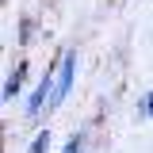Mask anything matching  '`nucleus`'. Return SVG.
I'll return each mask as SVG.
<instances>
[{"mask_svg":"<svg viewBox=\"0 0 153 153\" xmlns=\"http://www.w3.org/2000/svg\"><path fill=\"white\" fill-rule=\"evenodd\" d=\"M73 76H76V57H73V50H65L61 61H57V69H54V92H50V103L46 107H57L65 100V92L73 88Z\"/></svg>","mask_w":153,"mask_h":153,"instance_id":"nucleus-1","label":"nucleus"},{"mask_svg":"<svg viewBox=\"0 0 153 153\" xmlns=\"http://www.w3.org/2000/svg\"><path fill=\"white\" fill-rule=\"evenodd\" d=\"M50 92H54V73H46V80L35 88V96L27 100V115H38L42 111V103H50Z\"/></svg>","mask_w":153,"mask_h":153,"instance_id":"nucleus-2","label":"nucleus"},{"mask_svg":"<svg viewBox=\"0 0 153 153\" xmlns=\"http://www.w3.org/2000/svg\"><path fill=\"white\" fill-rule=\"evenodd\" d=\"M23 76H27V61H19V65H16V73L8 76V84H4V100H12V96L23 88Z\"/></svg>","mask_w":153,"mask_h":153,"instance_id":"nucleus-3","label":"nucleus"},{"mask_svg":"<svg viewBox=\"0 0 153 153\" xmlns=\"http://www.w3.org/2000/svg\"><path fill=\"white\" fill-rule=\"evenodd\" d=\"M46 146H50V134H46V130H38V134H35V142H31V149H27V153H46Z\"/></svg>","mask_w":153,"mask_h":153,"instance_id":"nucleus-4","label":"nucleus"},{"mask_svg":"<svg viewBox=\"0 0 153 153\" xmlns=\"http://www.w3.org/2000/svg\"><path fill=\"white\" fill-rule=\"evenodd\" d=\"M65 153H80V134H73V138H69V146H65Z\"/></svg>","mask_w":153,"mask_h":153,"instance_id":"nucleus-5","label":"nucleus"},{"mask_svg":"<svg viewBox=\"0 0 153 153\" xmlns=\"http://www.w3.org/2000/svg\"><path fill=\"white\" fill-rule=\"evenodd\" d=\"M142 107H146V115H149V119H153V92L146 96V103H142Z\"/></svg>","mask_w":153,"mask_h":153,"instance_id":"nucleus-6","label":"nucleus"}]
</instances>
